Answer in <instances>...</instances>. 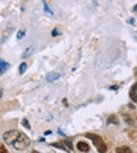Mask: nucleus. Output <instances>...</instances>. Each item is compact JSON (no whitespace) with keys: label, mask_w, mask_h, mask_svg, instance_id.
<instances>
[{"label":"nucleus","mask_w":137,"mask_h":153,"mask_svg":"<svg viewBox=\"0 0 137 153\" xmlns=\"http://www.w3.org/2000/svg\"><path fill=\"white\" fill-rule=\"evenodd\" d=\"M28 144H30V141H28V138H26L24 133H20L19 132V135H17V138L14 139V142L11 144L14 148H17V150H24V148H26L28 147Z\"/></svg>","instance_id":"f257e3e1"},{"label":"nucleus","mask_w":137,"mask_h":153,"mask_svg":"<svg viewBox=\"0 0 137 153\" xmlns=\"http://www.w3.org/2000/svg\"><path fill=\"white\" fill-rule=\"evenodd\" d=\"M25 70H26V63H22L20 67H19V73H20V74H24Z\"/></svg>","instance_id":"9b49d317"},{"label":"nucleus","mask_w":137,"mask_h":153,"mask_svg":"<svg viewBox=\"0 0 137 153\" xmlns=\"http://www.w3.org/2000/svg\"><path fill=\"white\" fill-rule=\"evenodd\" d=\"M77 148H78V150H81V152H89L90 150L89 144L84 142V141H79V142H77Z\"/></svg>","instance_id":"20e7f679"},{"label":"nucleus","mask_w":137,"mask_h":153,"mask_svg":"<svg viewBox=\"0 0 137 153\" xmlns=\"http://www.w3.org/2000/svg\"><path fill=\"white\" fill-rule=\"evenodd\" d=\"M117 153H132L131 152V148L129 147H126V145H123V147H117V150H115Z\"/></svg>","instance_id":"423d86ee"},{"label":"nucleus","mask_w":137,"mask_h":153,"mask_svg":"<svg viewBox=\"0 0 137 153\" xmlns=\"http://www.w3.org/2000/svg\"><path fill=\"white\" fill-rule=\"evenodd\" d=\"M58 78H59V73H52V74L47 76V81L48 82H53L55 79H58Z\"/></svg>","instance_id":"1a4fd4ad"},{"label":"nucleus","mask_w":137,"mask_h":153,"mask_svg":"<svg viewBox=\"0 0 137 153\" xmlns=\"http://www.w3.org/2000/svg\"><path fill=\"white\" fill-rule=\"evenodd\" d=\"M0 153H8V152H6V148L3 147V145H2V147H0Z\"/></svg>","instance_id":"2eb2a0df"},{"label":"nucleus","mask_w":137,"mask_h":153,"mask_svg":"<svg viewBox=\"0 0 137 153\" xmlns=\"http://www.w3.org/2000/svg\"><path fill=\"white\" fill-rule=\"evenodd\" d=\"M17 135H19V132L17 130H9V132H6L5 135H3V141H5L6 144H13L14 142V139L17 138Z\"/></svg>","instance_id":"7ed1b4c3"},{"label":"nucleus","mask_w":137,"mask_h":153,"mask_svg":"<svg viewBox=\"0 0 137 153\" xmlns=\"http://www.w3.org/2000/svg\"><path fill=\"white\" fill-rule=\"evenodd\" d=\"M33 49H34V45L31 43V45H30V48H26V49H25V51H24V54H22V57H26V56H28V54H30V53H31V51H33Z\"/></svg>","instance_id":"9d476101"},{"label":"nucleus","mask_w":137,"mask_h":153,"mask_svg":"<svg viewBox=\"0 0 137 153\" xmlns=\"http://www.w3.org/2000/svg\"><path fill=\"white\" fill-rule=\"evenodd\" d=\"M109 122H114V124H117V119H115V116H111V119H109Z\"/></svg>","instance_id":"4468645a"},{"label":"nucleus","mask_w":137,"mask_h":153,"mask_svg":"<svg viewBox=\"0 0 137 153\" xmlns=\"http://www.w3.org/2000/svg\"><path fill=\"white\" fill-rule=\"evenodd\" d=\"M22 125H24V127H26V128H30V124H28V121H26V119L22 121Z\"/></svg>","instance_id":"f8f14e48"},{"label":"nucleus","mask_w":137,"mask_h":153,"mask_svg":"<svg viewBox=\"0 0 137 153\" xmlns=\"http://www.w3.org/2000/svg\"><path fill=\"white\" fill-rule=\"evenodd\" d=\"M11 33H13V28H11V26H9V28H6L5 34H3V37H2V42H5L6 39H8V37L11 36Z\"/></svg>","instance_id":"6e6552de"},{"label":"nucleus","mask_w":137,"mask_h":153,"mask_svg":"<svg viewBox=\"0 0 137 153\" xmlns=\"http://www.w3.org/2000/svg\"><path fill=\"white\" fill-rule=\"evenodd\" d=\"M136 88H137V85L134 84V85L131 87V91H129V98H131L132 102H136Z\"/></svg>","instance_id":"0eeeda50"},{"label":"nucleus","mask_w":137,"mask_h":153,"mask_svg":"<svg viewBox=\"0 0 137 153\" xmlns=\"http://www.w3.org/2000/svg\"><path fill=\"white\" fill-rule=\"evenodd\" d=\"M86 136L89 138V139H92L94 142H95V145H97V148H98V152H100V153H104V152H106V144L103 142V139H101L100 136L94 135V133H87Z\"/></svg>","instance_id":"f03ea898"},{"label":"nucleus","mask_w":137,"mask_h":153,"mask_svg":"<svg viewBox=\"0 0 137 153\" xmlns=\"http://www.w3.org/2000/svg\"><path fill=\"white\" fill-rule=\"evenodd\" d=\"M24 34H25V31H19L17 37H19V39H22V37H24Z\"/></svg>","instance_id":"ddd939ff"},{"label":"nucleus","mask_w":137,"mask_h":153,"mask_svg":"<svg viewBox=\"0 0 137 153\" xmlns=\"http://www.w3.org/2000/svg\"><path fill=\"white\" fill-rule=\"evenodd\" d=\"M8 67H9V65L8 63H6L5 62V60H0V76H2L3 74V73H5L6 70H8Z\"/></svg>","instance_id":"39448f33"},{"label":"nucleus","mask_w":137,"mask_h":153,"mask_svg":"<svg viewBox=\"0 0 137 153\" xmlns=\"http://www.w3.org/2000/svg\"><path fill=\"white\" fill-rule=\"evenodd\" d=\"M0 96H2V90H0Z\"/></svg>","instance_id":"dca6fc26"}]
</instances>
